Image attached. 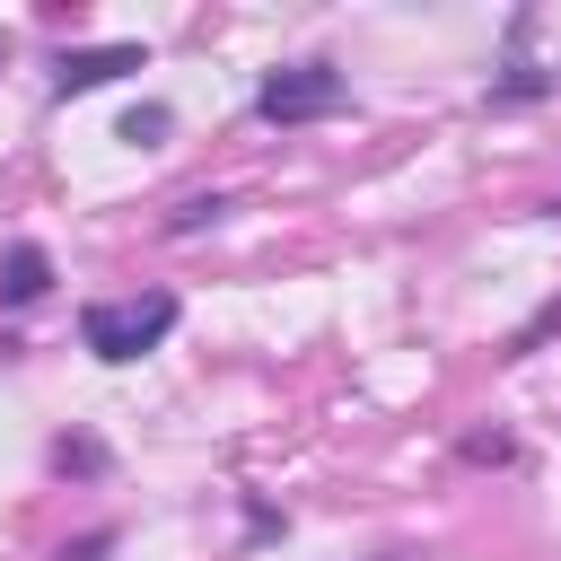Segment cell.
<instances>
[{"label": "cell", "instance_id": "1", "mask_svg": "<svg viewBox=\"0 0 561 561\" xmlns=\"http://www.w3.org/2000/svg\"><path fill=\"white\" fill-rule=\"evenodd\" d=\"M175 333V298L167 289H131V298H88L79 307V342L96 351V359H140V351H158Z\"/></svg>", "mask_w": 561, "mask_h": 561}, {"label": "cell", "instance_id": "2", "mask_svg": "<svg viewBox=\"0 0 561 561\" xmlns=\"http://www.w3.org/2000/svg\"><path fill=\"white\" fill-rule=\"evenodd\" d=\"M342 105V70L333 61H289V70H272L263 88H254V114L263 123H316V114H333Z\"/></svg>", "mask_w": 561, "mask_h": 561}, {"label": "cell", "instance_id": "3", "mask_svg": "<svg viewBox=\"0 0 561 561\" xmlns=\"http://www.w3.org/2000/svg\"><path fill=\"white\" fill-rule=\"evenodd\" d=\"M123 70H140V44H79V53L53 61V88H61V96H88V88H105V79H123Z\"/></svg>", "mask_w": 561, "mask_h": 561}, {"label": "cell", "instance_id": "4", "mask_svg": "<svg viewBox=\"0 0 561 561\" xmlns=\"http://www.w3.org/2000/svg\"><path fill=\"white\" fill-rule=\"evenodd\" d=\"M44 289H53V254H44V245H9V254H0V298L26 307V298H44Z\"/></svg>", "mask_w": 561, "mask_h": 561}, {"label": "cell", "instance_id": "5", "mask_svg": "<svg viewBox=\"0 0 561 561\" xmlns=\"http://www.w3.org/2000/svg\"><path fill=\"white\" fill-rule=\"evenodd\" d=\"M210 219H228V193H193V202L175 210V237H193V228H210Z\"/></svg>", "mask_w": 561, "mask_h": 561}, {"label": "cell", "instance_id": "6", "mask_svg": "<svg viewBox=\"0 0 561 561\" xmlns=\"http://www.w3.org/2000/svg\"><path fill=\"white\" fill-rule=\"evenodd\" d=\"M53 465H61V473H96V465H105V447H96V438H61V447H53Z\"/></svg>", "mask_w": 561, "mask_h": 561}, {"label": "cell", "instance_id": "7", "mask_svg": "<svg viewBox=\"0 0 561 561\" xmlns=\"http://www.w3.org/2000/svg\"><path fill=\"white\" fill-rule=\"evenodd\" d=\"M123 140H167V105H140V114L123 123Z\"/></svg>", "mask_w": 561, "mask_h": 561}, {"label": "cell", "instance_id": "8", "mask_svg": "<svg viewBox=\"0 0 561 561\" xmlns=\"http://www.w3.org/2000/svg\"><path fill=\"white\" fill-rule=\"evenodd\" d=\"M105 543H114V535H88V543H70L61 561H105Z\"/></svg>", "mask_w": 561, "mask_h": 561}]
</instances>
